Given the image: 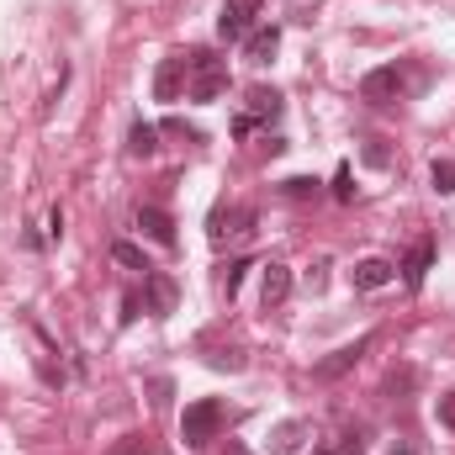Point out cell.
Returning a JSON list of instances; mask_svg holds the SVG:
<instances>
[{"label":"cell","instance_id":"d4e9b609","mask_svg":"<svg viewBox=\"0 0 455 455\" xmlns=\"http://www.w3.org/2000/svg\"><path fill=\"white\" fill-rule=\"evenodd\" d=\"M365 159H371V164H387V148H381V138H371V143H365Z\"/></svg>","mask_w":455,"mask_h":455},{"label":"cell","instance_id":"e0dca14e","mask_svg":"<svg viewBox=\"0 0 455 455\" xmlns=\"http://www.w3.org/2000/svg\"><path fill=\"white\" fill-rule=\"evenodd\" d=\"M112 259H116V265H127V270H143V275L154 270V265H148V254H143L138 243H127V238H116V243H112Z\"/></svg>","mask_w":455,"mask_h":455},{"label":"cell","instance_id":"8992f818","mask_svg":"<svg viewBox=\"0 0 455 455\" xmlns=\"http://www.w3.org/2000/svg\"><path fill=\"white\" fill-rule=\"evenodd\" d=\"M254 16H259V0H223V16H218V37L238 43L254 32Z\"/></svg>","mask_w":455,"mask_h":455},{"label":"cell","instance_id":"4fadbf2b","mask_svg":"<svg viewBox=\"0 0 455 455\" xmlns=\"http://www.w3.org/2000/svg\"><path fill=\"white\" fill-rule=\"evenodd\" d=\"M243 116H254V127H259V122H275V116H281V91L254 85V91H249V112Z\"/></svg>","mask_w":455,"mask_h":455},{"label":"cell","instance_id":"ba28073f","mask_svg":"<svg viewBox=\"0 0 455 455\" xmlns=\"http://www.w3.org/2000/svg\"><path fill=\"white\" fill-rule=\"evenodd\" d=\"M349 281H355V291H381V286L397 281V265H392V259H360V265L349 270Z\"/></svg>","mask_w":455,"mask_h":455},{"label":"cell","instance_id":"7c38bea8","mask_svg":"<svg viewBox=\"0 0 455 455\" xmlns=\"http://www.w3.org/2000/svg\"><path fill=\"white\" fill-rule=\"evenodd\" d=\"M429 265H435V243H429V238H419V243L408 249V265H403V281H408V286L419 291V286H424V275H429Z\"/></svg>","mask_w":455,"mask_h":455},{"label":"cell","instance_id":"7402d4cb","mask_svg":"<svg viewBox=\"0 0 455 455\" xmlns=\"http://www.w3.org/2000/svg\"><path fill=\"white\" fill-rule=\"evenodd\" d=\"M243 270H249L243 259H233V265H228V270H223V286H228V297L238 291V281H243Z\"/></svg>","mask_w":455,"mask_h":455},{"label":"cell","instance_id":"83f0119b","mask_svg":"<svg viewBox=\"0 0 455 455\" xmlns=\"http://www.w3.org/2000/svg\"><path fill=\"white\" fill-rule=\"evenodd\" d=\"M313 455H339V445H313Z\"/></svg>","mask_w":455,"mask_h":455},{"label":"cell","instance_id":"30bf717a","mask_svg":"<svg viewBox=\"0 0 455 455\" xmlns=\"http://www.w3.org/2000/svg\"><path fill=\"white\" fill-rule=\"evenodd\" d=\"M275 48H281V27H275V21H270V27H254V32L243 37V59H249V64H270Z\"/></svg>","mask_w":455,"mask_h":455},{"label":"cell","instance_id":"ac0fdd59","mask_svg":"<svg viewBox=\"0 0 455 455\" xmlns=\"http://www.w3.org/2000/svg\"><path fill=\"white\" fill-rule=\"evenodd\" d=\"M281 196H291V202H307V196H318V180H307V175H291V180H281Z\"/></svg>","mask_w":455,"mask_h":455},{"label":"cell","instance_id":"603a6c76","mask_svg":"<svg viewBox=\"0 0 455 455\" xmlns=\"http://www.w3.org/2000/svg\"><path fill=\"white\" fill-rule=\"evenodd\" d=\"M334 196H339V202H349V196H355V186H349V170H339V175H334Z\"/></svg>","mask_w":455,"mask_h":455},{"label":"cell","instance_id":"9a60e30c","mask_svg":"<svg viewBox=\"0 0 455 455\" xmlns=\"http://www.w3.org/2000/svg\"><path fill=\"white\" fill-rule=\"evenodd\" d=\"M143 286H148V302H154V313H170V307H175V286H170V275L148 270V275H143Z\"/></svg>","mask_w":455,"mask_h":455},{"label":"cell","instance_id":"6da1fadb","mask_svg":"<svg viewBox=\"0 0 455 455\" xmlns=\"http://www.w3.org/2000/svg\"><path fill=\"white\" fill-rule=\"evenodd\" d=\"M186 59H191V85H186L191 101H202V107L218 101L223 85H228V64L218 59V53H207V48H196V53H186Z\"/></svg>","mask_w":455,"mask_h":455},{"label":"cell","instance_id":"5bb4252c","mask_svg":"<svg viewBox=\"0 0 455 455\" xmlns=\"http://www.w3.org/2000/svg\"><path fill=\"white\" fill-rule=\"evenodd\" d=\"M154 148H159V127H154V122H132V127H127V154H132V159H148Z\"/></svg>","mask_w":455,"mask_h":455},{"label":"cell","instance_id":"2e32d148","mask_svg":"<svg viewBox=\"0 0 455 455\" xmlns=\"http://www.w3.org/2000/svg\"><path fill=\"white\" fill-rule=\"evenodd\" d=\"M302 435H307V424L286 419V424H281V429L270 435V440H275V445H270V455H297V445H302Z\"/></svg>","mask_w":455,"mask_h":455},{"label":"cell","instance_id":"277c9868","mask_svg":"<svg viewBox=\"0 0 455 455\" xmlns=\"http://www.w3.org/2000/svg\"><path fill=\"white\" fill-rule=\"evenodd\" d=\"M186 85H191V59L186 53L159 59V69H154V101H180Z\"/></svg>","mask_w":455,"mask_h":455},{"label":"cell","instance_id":"4316f807","mask_svg":"<svg viewBox=\"0 0 455 455\" xmlns=\"http://www.w3.org/2000/svg\"><path fill=\"white\" fill-rule=\"evenodd\" d=\"M228 455H249V445H238V440H228Z\"/></svg>","mask_w":455,"mask_h":455},{"label":"cell","instance_id":"484cf974","mask_svg":"<svg viewBox=\"0 0 455 455\" xmlns=\"http://www.w3.org/2000/svg\"><path fill=\"white\" fill-rule=\"evenodd\" d=\"M392 455H424V445H419V440H397V445H392Z\"/></svg>","mask_w":455,"mask_h":455},{"label":"cell","instance_id":"44dd1931","mask_svg":"<svg viewBox=\"0 0 455 455\" xmlns=\"http://www.w3.org/2000/svg\"><path fill=\"white\" fill-rule=\"evenodd\" d=\"M212 365H218V371H243V355H238V349H218Z\"/></svg>","mask_w":455,"mask_h":455},{"label":"cell","instance_id":"52a82bcc","mask_svg":"<svg viewBox=\"0 0 455 455\" xmlns=\"http://www.w3.org/2000/svg\"><path fill=\"white\" fill-rule=\"evenodd\" d=\"M249 228H254V212H249V207H218V212H212V228H207V238L223 249L228 238H243Z\"/></svg>","mask_w":455,"mask_h":455},{"label":"cell","instance_id":"cb8c5ba5","mask_svg":"<svg viewBox=\"0 0 455 455\" xmlns=\"http://www.w3.org/2000/svg\"><path fill=\"white\" fill-rule=\"evenodd\" d=\"M440 424L455 429V392H451V397H440Z\"/></svg>","mask_w":455,"mask_h":455},{"label":"cell","instance_id":"d6986e66","mask_svg":"<svg viewBox=\"0 0 455 455\" xmlns=\"http://www.w3.org/2000/svg\"><path fill=\"white\" fill-rule=\"evenodd\" d=\"M429 175H435V191H440V196H451L455 191V159H435Z\"/></svg>","mask_w":455,"mask_h":455},{"label":"cell","instance_id":"9c48e42d","mask_svg":"<svg viewBox=\"0 0 455 455\" xmlns=\"http://www.w3.org/2000/svg\"><path fill=\"white\" fill-rule=\"evenodd\" d=\"M138 228L159 243V249H175L180 243V233H175V218L164 212V207H138Z\"/></svg>","mask_w":455,"mask_h":455},{"label":"cell","instance_id":"ffe728a7","mask_svg":"<svg viewBox=\"0 0 455 455\" xmlns=\"http://www.w3.org/2000/svg\"><path fill=\"white\" fill-rule=\"evenodd\" d=\"M334 445H339V455H365V429H344Z\"/></svg>","mask_w":455,"mask_h":455},{"label":"cell","instance_id":"5b68a950","mask_svg":"<svg viewBox=\"0 0 455 455\" xmlns=\"http://www.w3.org/2000/svg\"><path fill=\"white\" fill-rule=\"evenodd\" d=\"M371 344H376V334H360L355 344H339L334 355H323V360L313 365V376H318V381H339L344 371H355V365L365 360V349H371Z\"/></svg>","mask_w":455,"mask_h":455},{"label":"cell","instance_id":"8fae6325","mask_svg":"<svg viewBox=\"0 0 455 455\" xmlns=\"http://www.w3.org/2000/svg\"><path fill=\"white\" fill-rule=\"evenodd\" d=\"M259 297H265V307H281V302L291 297V265L270 259V265H265V281H259Z\"/></svg>","mask_w":455,"mask_h":455},{"label":"cell","instance_id":"7a4b0ae2","mask_svg":"<svg viewBox=\"0 0 455 455\" xmlns=\"http://www.w3.org/2000/svg\"><path fill=\"white\" fill-rule=\"evenodd\" d=\"M228 408L218 397H202V403H191L186 413H180V440L186 445H207V440H218V429H223Z\"/></svg>","mask_w":455,"mask_h":455},{"label":"cell","instance_id":"3957f363","mask_svg":"<svg viewBox=\"0 0 455 455\" xmlns=\"http://www.w3.org/2000/svg\"><path fill=\"white\" fill-rule=\"evenodd\" d=\"M408 91V69L403 64H381V69H371L365 80H360V101H371V107H387V101H397Z\"/></svg>","mask_w":455,"mask_h":455}]
</instances>
